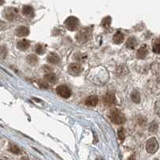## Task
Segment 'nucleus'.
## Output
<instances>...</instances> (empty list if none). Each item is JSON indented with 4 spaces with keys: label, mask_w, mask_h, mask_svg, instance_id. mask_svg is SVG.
Instances as JSON below:
<instances>
[{
    "label": "nucleus",
    "mask_w": 160,
    "mask_h": 160,
    "mask_svg": "<svg viewBox=\"0 0 160 160\" xmlns=\"http://www.w3.org/2000/svg\"><path fill=\"white\" fill-rule=\"evenodd\" d=\"M9 151L12 152V153L15 154V155H19L20 153L19 147L15 145V143H9Z\"/></svg>",
    "instance_id": "4be33fe9"
},
{
    "label": "nucleus",
    "mask_w": 160,
    "mask_h": 160,
    "mask_svg": "<svg viewBox=\"0 0 160 160\" xmlns=\"http://www.w3.org/2000/svg\"><path fill=\"white\" fill-rule=\"evenodd\" d=\"M158 130V125L155 121H153L149 126V131L151 134H155Z\"/></svg>",
    "instance_id": "412c9836"
},
{
    "label": "nucleus",
    "mask_w": 160,
    "mask_h": 160,
    "mask_svg": "<svg viewBox=\"0 0 160 160\" xmlns=\"http://www.w3.org/2000/svg\"><path fill=\"white\" fill-rule=\"evenodd\" d=\"M19 11L15 7H8L4 11V17L9 21H13L18 17Z\"/></svg>",
    "instance_id": "39448f33"
},
{
    "label": "nucleus",
    "mask_w": 160,
    "mask_h": 160,
    "mask_svg": "<svg viewBox=\"0 0 160 160\" xmlns=\"http://www.w3.org/2000/svg\"><path fill=\"white\" fill-rule=\"evenodd\" d=\"M56 92L59 96L64 99H68L71 95V91L65 85H60L56 88Z\"/></svg>",
    "instance_id": "423d86ee"
},
{
    "label": "nucleus",
    "mask_w": 160,
    "mask_h": 160,
    "mask_svg": "<svg viewBox=\"0 0 160 160\" xmlns=\"http://www.w3.org/2000/svg\"><path fill=\"white\" fill-rule=\"evenodd\" d=\"M91 30L88 27H85L82 28L78 31V33L76 35L77 40L81 43H84L86 42H87L89 39H91Z\"/></svg>",
    "instance_id": "f03ea898"
},
{
    "label": "nucleus",
    "mask_w": 160,
    "mask_h": 160,
    "mask_svg": "<svg viewBox=\"0 0 160 160\" xmlns=\"http://www.w3.org/2000/svg\"><path fill=\"white\" fill-rule=\"evenodd\" d=\"M147 54H148V48H147V47L146 45H143L138 49V51H137L136 56L138 58L143 59V58H146Z\"/></svg>",
    "instance_id": "9d476101"
},
{
    "label": "nucleus",
    "mask_w": 160,
    "mask_h": 160,
    "mask_svg": "<svg viewBox=\"0 0 160 160\" xmlns=\"http://www.w3.org/2000/svg\"><path fill=\"white\" fill-rule=\"evenodd\" d=\"M39 85L42 88H49V85L46 82H43V81H39Z\"/></svg>",
    "instance_id": "bb28decb"
},
{
    "label": "nucleus",
    "mask_w": 160,
    "mask_h": 160,
    "mask_svg": "<svg viewBox=\"0 0 160 160\" xmlns=\"http://www.w3.org/2000/svg\"><path fill=\"white\" fill-rule=\"evenodd\" d=\"M30 30L26 26H20L15 30V35L18 37H26L29 35Z\"/></svg>",
    "instance_id": "1a4fd4ad"
},
{
    "label": "nucleus",
    "mask_w": 160,
    "mask_h": 160,
    "mask_svg": "<svg viewBox=\"0 0 160 160\" xmlns=\"http://www.w3.org/2000/svg\"><path fill=\"white\" fill-rule=\"evenodd\" d=\"M35 52H36V54H40V55L43 54L45 52V48L42 44H37L35 47Z\"/></svg>",
    "instance_id": "393cba45"
},
{
    "label": "nucleus",
    "mask_w": 160,
    "mask_h": 160,
    "mask_svg": "<svg viewBox=\"0 0 160 160\" xmlns=\"http://www.w3.org/2000/svg\"><path fill=\"white\" fill-rule=\"evenodd\" d=\"M103 102L105 105L107 106H110L115 104L116 103V99L114 94L112 93H107L104 95L103 97Z\"/></svg>",
    "instance_id": "6e6552de"
},
{
    "label": "nucleus",
    "mask_w": 160,
    "mask_h": 160,
    "mask_svg": "<svg viewBox=\"0 0 160 160\" xmlns=\"http://www.w3.org/2000/svg\"><path fill=\"white\" fill-rule=\"evenodd\" d=\"M82 68L80 64L78 63H71L68 67V73L74 76L79 75L82 73Z\"/></svg>",
    "instance_id": "0eeeda50"
},
{
    "label": "nucleus",
    "mask_w": 160,
    "mask_h": 160,
    "mask_svg": "<svg viewBox=\"0 0 160 160\" xmlns=\"http://www.w3.org/2000/svg\"><path fill=\"white\" fill-rule=\"evenodd\" d=\"M98 102H99V99L96 95H91L85 100L86 105L90 106H95L98 104Z\"/></svg>",
    "instance_id": "ddd939ff"
},
{
    "label": "nucleus",
    "mask_w": 160,
    "mask_h": 160,
    "mask_svg": "<svg viewBox=\"0 0 160 160\" xmlns=\"http://www.w3.org/2000/svg\"><path fill=\"white\" fill-rule=\"evenodd\" d=\"M30 47V42L26 39H22L18 42L17 48L20 50H26Z\"/></svg>",
    "instance_id": "4468645a"
},
{
    "label": "nucleus",
    "mask_w": 160,
    "mask_h": 160,
    "mask_svg": "<svg viewBox=\"0 0 160 160\" xmlns=\"http://www.w3.org/2000/svg\"><path fill=\"white\" fill-rule=\"evenodd\" d=\"M138 44V42H137L136 39L134 38V37H130L129 39L127 40L126 42V47L128 48V49H130V50H133L135 48V47Z\"/></svg>",
    "instance_id": "2eb2a0df"
},
{
    "label": "nucleus",
    "mask_w": 160,
    "mask_h": 160,
    "mask_svg": "<svg viewBox=\"0 0 160 160\" xmlns=\"http://www.w3.org/2000/svg\"><path fill=\"white\" fill-rule=\"evenodd\" d=\"M155 111L160 116V99H158L155 103Z\"/></svg>",
    "instance_id": "a878e982"
},
{
    "label": "nucleus",
    "mask_w": 160,
    "mask_h": 160,
    "mask_svg": "<svg viewBox=\"0 0 160 160\" xmlns=\"http://www.w3.org/2000/svg\"><path fill=\"white\" fill-rule=\"evenodd\" d=\"M110 120L115 124H122L126 122V117L123 113L118 109H113L110 113Z\"/></svg>",
    "instance_id": "f257e3e1"
},
{
    "label": "nucleus",
    "mask_w": 160,
    "mask_h": 160,
    "mask_svg": "<svg viewBox=\"0 0 160 160\" xmlns=\"http://www.w3.org/2000/svg\"><path fill=\"white\" fill-rule=\"evenodd\" d=\"M47 62L48 63H51V64H58L60 63V58L58 54L52 52L47 55Z\"/></svg>",
    "instance_id": "9b49d317"
},
{
    "label": "nucleus",
    "mask_w": 160,
    "mask_h": 160,
    "mask_svg": "<svg viewBox=\"0 0 160 160\" xmlns=\"http://www.w3.org/2000/svg\"><path fill=\"white\" fill-rule=\"evenodd\" d=\"M118 136H119V139L121 140V142H123L126 137L125 130H124V128L123 127L119 128V130H118Z\"/></svg>",
    "instance_id": "b1692460"
},
{
    "label": "nucleus",
    "mask_w": 160,
    "mask_h": 160,
    "mask_svg": "<svg viewBox=\"0 0 160 160\" xmlns=\"http://www.w3.org/2000/svg\"><path fill=\"white\" fill-rule=\"evenodd\" d=\"M111 23V17L110 16H106V17L103 18L102 20V26L104 28H109Z\"/></svg>",
    "instance_id": "5701e85b"
},
{
    "label": "nucleus",
    "mask_w": 160,
    "mask_h": 160,
    "mask_svg": "<svg viewBox=\"0 0 160 160\" xmlns=\"http://www.w3.org/2000/svg\"><path fill=\"white\" fill-rule=\"evenodd\" d=\"M44 79H45L47 82H49V83L54 84L57 81V77L54 74L49 73V74H47V75L44 76Z\"/></svg>",
    "instance_id": "a211bd4d"
},
{
    "label": "nucleus",
    "mask_w": 160,
    "mask_h": 160,
    "mask_svg": "<svg viewBox=\"0 0 160 160\" xmlns=\"http://www.w3.org/2000/svg\"><path fill=\"white\" fill-rule=\"evenodd\" d=\"M26 62L31 66H35L38 63V58L35 54H30L26 57Z\"/></svg>",
    "instance_id": "6ab92c4d"
},
{
    "label": "nucleus",
    "mask_w": 160,
    "mask_h": 160,
    "mask_svg": "<svg viewBox=\"0 0 160 160\" xmlns=\"http://www.w3.org/2000/svg\"><path fill=\"white\" fill-rule=\"evenodd\" d=\"M79 25V21L75 16H70L65 20L64 26L69 30H75Z\"/></svg>",
    "instance_id": "7ed1b4c3"
},
{
    "label": "nucleus",
    "mask_w": 160,
    "mask_h": 160,
    "mask_svg": "<svg viewBox=\"0 0 160 160\" xmlns=\"http://www.w3.org/2000/svg\"><path fill=\"white\" fill-rule=\"evenodd\" d=\"M127 160H135V157H134V155H132L130 156V158H128Z\"/></svg>",
    "instance_id": "cd10ccee"
},
{
    "label": "nucleus",
    "mask_w": 160,
    "mask_h": 160,
    "mask_svg": "<svg viewBox=\"0 0 160 160\" xmlns=\"http://www.w3.org/2000/svg\"><path fill=\"white\" fill-rule=\"evenodd\" d=\"M130 99L132 102L135 103H140V93L137 90H134L130 94Z\"/></svg>",
    "instance_id": "f3484780"
},
{
    "label": "nucleus",
    "mask_w": 160,
    "mask_h": 160,
    "mask_svg": "<svg viewBox=\"0 0 160 160\" xmlns=\"http://www.w3.org/2000/svg\"><path fill=\"white\" fill-rule=\"evenodd\" d=\"M154 160H158V159H154Z\"/></svg>",
    "instance_id": "7c9ffc66"
},
{
    "label": "nucleus",
    "mask_w": 160,
    "mask_h": 160,
    "mask_svg": "<svg viewBox=\"0 0 160 160\" xmlns=\"http://www.w3.org/2000/svg\"><path fill=\"white\" fill-rule=\"evenodd\" d=\"M2 160H7V159H4V158H2Z\"/></svg>",
    "instance_id": "c756f323"
},
{
    "label": "nucleus",
    "mask_w": 160,
    "mask_h": 160,
    "mask_svg": "<svg viewBox=\"0 0 160 160\" xmlns=\"http://www.w3.org/2000/svg\"><path fill=\"white\" fill-rule=\"evenodd\" d=\"M152 50H153V52L156 54H160V39H156L154 40Z\"/></svg>",
    "instance_id": "aec40b11"
},
{
    "label": "nucleus",
    "mask_w": 160,
    "mask_h": 160,
    "mask_svg": "<svg viewBox=\"0 0 160 160\" xmlns=\"http://www.w3.org/2000/svg\"><path fill=\"white\" fill-rule=\"evenodd\" d=\"M124 41V35L120 31H117L113 36V42L116 44H120Z\"/></svg>",
    "instance_id": "dca6fc26"
},
{
    "label": "nucleus",
    "mask_w": 160,
    "mask_h": 160,
    "mask_svg": "<svg viewBox=\"0 0 160 160\" xmlns=\"http://www.w3.org/2000/svg\"><path fill=\"white\" fill-rule=\"evenodd\" d=\"M20 160H29V159H28V158H26V157H23V158Z\"/></svg>",
    "instance_id": "c85d7f7f"
},
{
    "label": "nucleus",
    "mask_w": 160,
    "mask_h": 160,
    "mask_svg": "<svg viewBox=\"0 0 160 160\" xmlns=\"http://www.w3.org/2000/svg\"><path fill=\"white\" fill-rule=\"evenodd\" d=\"M22 13L23 15L24 16H26V17L32 18L34 17V15H35V11H34L33 7H30V6H24V7H23Z\"/></svg>",
    "instance_id": "f8f14e48"
},
{
    "label": "nucleus",
    "mask_w": 160,
    "mask_h": 160,
    "mask_svg": "<svg viewBox=\"0 0 160 160\" xmlns=\"http://www.w3.org/2000/svg\"><path fill=\"white\" fill-rule=\"evenodd\" d=\"M146 149L149 154L155 153L158 149V141L155 138H151L148 139L146 144Z\"/></svg>",
    "instance_id": "20e7f679"
}]
</instances>
